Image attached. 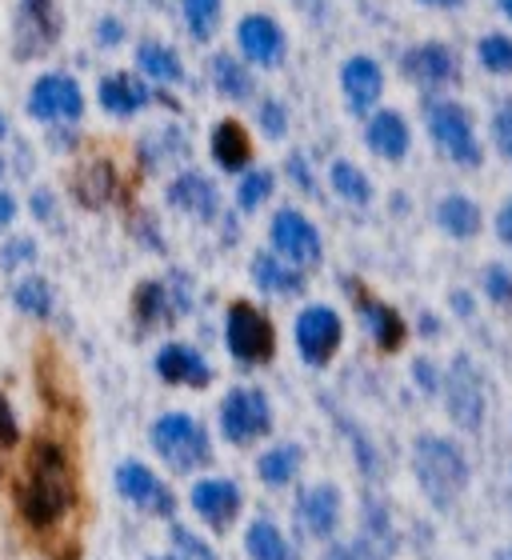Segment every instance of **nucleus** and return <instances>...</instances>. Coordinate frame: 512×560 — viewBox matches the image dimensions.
<instances>
[{
	"label": "nucleus",
	"instance_id": "nucleus-1",
	"mask_svg": "<svg viewBox=\"0 0 512 560\" xmlns=\"http://www.w3.org/2000/svg\"><path fill=\"white\" fill-rule=\"evenodd\" d=\"M77 509V468L69 444L57 436H36L24 453L16 477V516L33 533H53Z\"/></svg>",
	"mask_w": 512,
	"mask_h": 560
},
{
	"label": "nucleus",
	"instance_id": "nucleus-2",
	"mask_svg": "<svg viewBox=\"0 0 512 560\" xmlns=\"http://www.w3.org/2000/svg\"><path fill=\"white\" fill-rule=\"evenodd\" d=\"M152 448L173 472H193V468H205L212 460V441L205 424L188 412H164V417L152 420L149 432Z\"/></svg>",
	"mask_w": 512,
	"mask_h": 560
},
{
	"label": "nucleus",
	"instance_id": "nucleus-3",
	"mask_svg": "<svg viewBox=\"0 0 512 560\" xmlns=\"http://www.w3.org/2000/svg\"><path fill=\"white\" fill-rule=\"evenodd\" d=\"M412 468H417V480L437 504H453L456 492L465 489L468 480L465 456L444 436H420L417 448H412Z\"/></svg>",
	"mask_w": 512,
	"mask_h": 560
},
{
	"label": "nucleus",
	"instance_id": "nucleus-4",
	"mask_svg": "<svg viewBox=\"0 0 512 560\" xmlns=\"http://www.w3.org/2000/svg\"><path fill=\"white\" fill-rule=\"evenodd\" d=\"M224 345L241 364H268L277 357V328L256 304L233 301L224 316Z\"/></svg>",
	"mask_w": 512,
	"mask_h": 560
},
{
	"label": "nucleus",
	"instance_id": "nucleus-5",
	"mask_svg": "<svg viewBox=\"0 0 512 560\" xmlns=\"http://www.w3.org/2000/svg\"><path fill=\"white\" fill-rule=\"evenodd\" d=\"M65 33V16H60L57 0H21L16 24H12V52L16 60H36L53 52Z\"/></svg>",
	"mask_w": 512,
	"mask_h": 560
},
{
	"label": "nucleus",
	"instance_id": "nucleus-6",
	"mask_svg": "<svg viewBox=\"0 0 512 560\" xmlns=\"http://www.w3.org/2000/svg\"><path fill=\"white\" fill-rule=\"evenodd\" d=\"M221 436L229 444H253L272 429V409L260 388H233L217 409Z\"/></svg>",
	"mask_w": 512,
	"mask_h": 560
},
{
	"label": "nucleus",
	"instance_id": "nucleus-7",
	"mask_svg": "<svg viewBox=\"0 0 512 560\" xmlns=\"http://www.w3.org/2000/svg\"><path fill=\"white\" fill-rule=\"evenodd\" d=\"M429 132H432V140L449 152V161L465 164V168H477L480 156H485V152H480L477 129H473V117H468L461 105H453V101H432Z\"/></svg>",
	"mask_w": 512,
	"mask_h": 560
},
{
	"label": "nucleus",
	"instance_id": "nucleus-8",
	"mask_svg": "<svg viewBox=\"0 0 512 560\" xmlns=\"http://www.w3.org/2000/svg\"><path fill=\"white\" fill-rule=\"evenodd\" d=\"M272 253H277L284 265L292 269H316L321 265V233H316V224L296 209H280L272 217Z\"/></svg>",
	"mask_w": 512,
	"mask_h": 560
},
{
	"label": "nucleus",
	"instance_id": "nucleus-9",
	"mask_svg": "<svg viewBox=\"0 0 512 560\" xmlns=\"http://www.w3.org/2000/svg\"><path fill=\"white\" fill-rule=\"evenodd\" d=\"M84 113L81 84L65 77V72H45L40 81L28 89V117L45 120V125H72Z\"/></svg>",
	"mask_w": 512,
	"mask_h": 560
},
{
	"label": "nucleus",
	"instance_id": "nucleus-10",
	"mask_svg": "<svg viewBox=\"0 0 512 560\" xmlns=\"http://www.w3.org/2000/svg\"><path fill=\"white\" fill-rule=\"evenodd\" d=\"M340 340H345V325L328 304H309L296 316V349L309 364H328L337 357Z\"/></svg>",
	"mask_w": 512,
	"mask_h": 560
},
{
	"label": "nucleus",
	"instance_id": "nucleus-11",
	"mask_svg": "<svg viewBox=\"0 0 512 560\" xmlns=\"http://www.w3.org/2000/svg\"><path fill=\"white\" fill-rule=\"evenodd\" d=\"M236 45H241V60L256 69H277L289 52L284 28L268 12H248L245 21L236 24Z\"/></svg>",
	"mask_w": 512,
	"mask_h": 560
},
{
	"label": "nucleus",
	"instance_id": "nucleus-12",
	"mask_svg": "<svg viewBox=\"0 0 512 560\" xmlns=\"http://www.w3.org/2000/svg\"><path fill=\"white\" fill-rule=\"evenodd\" d=\"M117 489L125 492V501L140 504L144 513L173 516V509H176L168 485H161V477H156V472H149L140 460H125V465L117 468Z\"/></svg>",
	"mask_w": 512,
	"mask_h": 560
},
{
	"label": "nucleus",
	"instance_id": "nucleus-13",
	"mask_svg": "<svg viewBox=\"0 0 512 560\" xmlns=\"http://www.w3.org/2000/svg\"><path fill=\"white\" fill-rule=\"evenodd\" d=\"M188 504H193V513L205 516L217 533H224V528L236 521V513H241V489L224 477L197 480L193 492H188Z\"/></svg>",
	"mask_w": 512,
	"mask_h": 560
},
{
	"label": "nucleus",
	"instance_id": "nucleus-14",
	"mask_svg": "<svg viewBox=\"0 0 512 560\" xmlns=\"http://www.w3.org/2000/svg\"><path fill=\"white\" fill-rule=\"evenodd\" d=\"M444 393H449V412H453L456 424L480 429V417H485V388H480L477 369L468 361H456L449 381H444Z\"/></svg>",
	"mask_w": 512,
	"mask_h": 560
},
{
	"label": "nucleus",
	"instance_id": "nucleus-15",
	"mask_svg": "<svg viewBox=\"0 0 512 560\" xmlns=\"http://www.w3.org/2000/svg\"><path fill=\"white\" fill-rule=\"evenodd\" d=\"M96 96H101V108H105L108 117H120V120L137 117L140 108H149L156 101V93L140 81L137 72H108L105 81H101V89H96Z\"/></svg>",
	"mask_w": 512,
	"mask_h": 560
},
{
	"label": "nucleus",
	"instance_id": "nucleus-16",
	"mask_svg": "<svg viewBox=\"0 0 512 560\" xmlns=\"http://www.w3.org/2000/svg\"><path fill=\"white\" fill-rule=\"evenodd\" d=\"M349 296L357 301V308H361L364 328L373 332L376 349H381V352H396L400 345H405V320H400V313H396V308H388L384 301L369 296V292H364L357 280H349Z\"/></svg>",
	"mask_w": 512,
	"mask_h": 560
},
{
	"label": "nucleus",
	"instance_id": "nucleus-17",
	"mask_svg": "<svg viewBox=\"0 0 512 560\" xmlns=\"http://www.w3.org/2000/svg\"><path fill=\"white\" fill-rule=\"evenodd\" d=\"M408 81H417L420 89H444V84L456 81V57L444 45H417L408 48L405 60H400Z\"/></svg>",
	"mask_w": 512,
	"mask_h": 560
},
{
	"label": "nucleus",
	"instance_id": "nucleus-18",
	"mask_svg": "<svg viewBox=\"0 0 512 560\" xmlns=\"http://www.w3.org/2000/svg\"><path fill=\"white\" fill-rule=\"evenodd\" d=\"M156 373H161L164 385H176V388H205L212 381L209 361L193 345H164L156 352Z\"/></svg>",
	"mask_w": 512,
	"mask_h": 560
},
{
	"label": "nucleus",
	"instance_id": "nucleus-19",
	"mask_svg": "<svg viewBox=\"0 0 512 560\" xmlns=\"http://www.w3.org/2000/svg\"><path fill=\"white\" fill-rule=\"evenodd\" d=\"M340 89H345V101H349L352 113H369L376 108L384 93V72L373 57H352L345 60V69H340Z\"/></svg>",
	"mask_w": 512,
	"mask_h": 560
},
{
	"label": "nucleus",
	"instance_id": "nucleus-20",
	"mask_svg": "<svg viewBox=\"0 0 512 560\" xmlns=\"http://www.w3.org/2000/svg\"><path fill=\"white\" fill-rule=\"evenodd\" d=\"M209 152L221 173H248L253 164V137L241 120H217L209 137Z\"/></svg>",
	"mask_w": 512,
	"mask_h": 560
},
{
	"label": "nucleus",
	"instance_id": "nucleus-21",
	"mask_svg": "<svg viewBox=\"0 0 512 560\" xmlns=\"http://www.w3.org/2000/svg\"><path fill=\"white\" fill-rule=\"evenodd\" d=\"M168 205H176V209L188 212V217H197V221H212L221 197H217V185H212L209 176L197 173V168H188V173H181L173 185H168Z\"/></svg>",
	"mask_w": 512,
	"mask_h": 560
},
{
	"label": "nucleus",
	"instance_id": "nucleus-22",
	"mask_svg": "<svg viewBox=\"0 0 512 560\" xmlns=\"http://www.w3.org/2000/svg\"><path fill=\"white\" fill-rule=\"evenodd\" d=\"M209 77H212V89L224 96V101H236V105H245L256 96V77L248 69L245 60L229 57V52H217L209 60Z\"/></svg>",
	"mask_w": 512,
	"mask_h": 560
},
{
	"label": "nucleus",
	"instance_id": "nucleus-23",
	"mask_svg": "<svg viewBox=\"0 0 512 560\" xmlns=\"http://www.w3.org/2000/svg\"><path fill=\"white\" fill-rule=\"evenodd\" d=\"M364 140H369V149L376 152V156H384V161H400L408 152V120L400 117V113H393V108H384V113H373V120H369V129H364Z\"/></svg>",
	"mask_w": 512,
	"mask_h": 560
},
{
	"label": "nucleus",
	"instance_id": "nucleus-24",
	"mask_svg": "<svg viewBox=\"0 0 512 560\" xmlns=\"http://www.w3.org/2000/svg\"><path fill=\"white\" fill-rule=\"evenodd\" d=\"M301 521L313 537H333L340 525V492L333 485H316L301 497Z\"/></svg>",
	"mask_w": 512,
	"mask_h": 560
},
{
	"label": "nucleus",
	"instance_id": "nucleus-25",
	"mask_svg": "<svg viewBox=\"0 0 512 560\" xmlns=\"http://www.w3.org/2000/svg\"><path fill=\"white\" fill-rule=\"evenodd\" d=\"M137 72L140 77H149L152 84H181L185 81V65L176 57L173 45H164V40H140L137 48Z\"/></svg>",
	"mask_w": 512,
	"mask_h": 560
},
{
	"label": "nucleus",
	"instance_id": "nucleus-26",
	"mask_svg": "<svg viewBox=\"0 0 512 560\" xmlns=\"http://www.w3.org/2000/svg\"><path fill=\"white\" fill-rule=\"evenodd\" d=\"M248 272H253V284L260 292H277V296H296V292H304V272L284 265L277 253H256Z\"/></svg>",
	"mask_w": 512,
	"mask_h": 560
},
{
	"label": "nucleus",
	"instance_id": "nucleus-27",
	"mask_svg": "<svg viewBox=\"0 0 512 560\" xmlns=\"http://www.w3.org/2000/svg\"><path fill=\"white\" fill-rule=\"evenodd\" d=\"M132 313L144 328H156V325H173V316L181 313L176 301L168 296L161 280H144L137 292H132Z\"/></svg>",
	"mask_w": 512,
	"mask_h": 560
},
{
	"label": "nucleus",
	"instance_id": "nucleus-28",
	"mask_svg": "<svg viewBox=\"0 0 512 560\" xmlns=\"http://www.w3.org/2000/svg\"><path fill=\"white\" fill-rule=\"evenodd\" d=\"M72 188H77V197L96 209V205H105L113 192H117V173H113V164L108 161H84L72 176Z\"/></svg>",
	"mask_w": 512,
	"mask_h": 560
},
{
	"label": "nucleus",
	"instance_id": "nucleus-29",
	"mask_svg": "<svg viewBox=\"0 0 512 560\" xmlns=\"http://www.w3.org/2000/svg\"><path fill=\"white\" fill-rule=\"evenodd\" d=\"M437 224H441L449 236H477L480 233V209L468 197H444L441 209H437Z\"/></svg>",
	"mask_w": 512,
	"mask_h": 560
},
{
	"label": "nucleus",
	"instance_id": "nucleus-30",
	"mask_svg": "<svg viewBox=\"0 0 512 560\" xmlns=\"http://www.w3.org/2000/svg\"><path fill=\"white\" fill-rule=\"evenodd\" d=\"M245 549L253 560H292L289 540L280 537V528L272 521H253L245 533Z\"/></svg>",
	"mask_w": 512,
	"mask_h": 560
},
{
	"label": "nucleus",
	"instance_id": "nucleus-31",
	"mask_svg": "<svg viewBox=\"0 0 512 560\" xmlns=\"http://www.w3.org/2000/svg\"><path fill=\"white\" fill-rule=\"evenodd\" d=\"M256 472H260V480H268V485H292L296 472H301V448H296V444L268 448V453L256 460Z\"/></svg>",
	"mask_w": 512,
	"mask_h": 560
},
{
	"label": "nucleus",
	"instance_id": "nucleus-32",
	"mask_svg": "<svg viewBox=\"0 0 512 560\" xmlns=\"http://www.w3.org/2000/svg\"><path fill=\"white\" fill-rule=\"evenodd\" d=\"M181 12H185V24L193 40H212L217 28H221L224 16V0H181Z\"/></svg>",
	"mask_w": 512,
	"mask_h": 560
},
{
	"label": "nucleus",
	"instance_id": "nucleus-33",
	"mask_svg": "<svg viewBox=\"0 0 512 560\" xmlns=\"http://www.w3.org/2000/svg\"><path fill=\"white\" fill-rule=\"evenodd\" d=\"M333 188H337L349 205H369V200H373V185H369V176H364L352 161L333 164Z\"/></svg>",
	"mask_w": 512,
	"mask_h": 560
},
{
	"label": "nucleus",
	"instance_id": "nucleus-34",
	"mask_svg": "<svg viewBox=\"0 0 512 560\" xmlns=\"http://www.w3.org/2000/svg\"><path fill=\"white\" fill-rule=\"evenodd\" d=\"M12 296H16V308H21L24 316L53 313V289H48V280H40V277H24Z\"/></svg>",
	"mask_w": 512,
	"mask_h": 560
},
{
	"label": "nucleus",
	"instance_id": "nucleus-35",
	"mask_svg": "<svg viewBox=\"0 0 512 560\" xmlns=\"http://www.w3.org/2000/svg\"><path fill=\"white\" fill-rule=\"evenodd\" d=\"M272 173L268 168H248L245 176H241V188H236V205H241V212H256L260 205H265L268 197H272Z\"/></svg>",
	"mask_w": 512,
	"mask_h": 560
},
{
	"label": "nucleus",
	"instance_id": "nucleus-36",
	"mask_svg": "<svg viewBox=\"0 0 512 560\" xmlns=\"http://www.w3.org/2000/svg\"><path fill=\"white\" fill-rule=\"evenodd\" d=\"M477 57L489 72H512V40H509V36H501V33L485 36V40H480V48H477Z\"/></svg>",
	"mask_w": 512,
	"mask_h": 560
},
{
	"label": "nucleus",
	"instance_id": "nucleus-37",
	"mask_svg": "<svg viewBox=\"0 0 512 560\" xmlns=\"http://www.w3.org/2000/svg\"><path fill=\"white\" fill-rule=\"evenodd\" d=\"M256 125H260L268 137H284V129H289V108L280 105V101H272V96H265V101L256 105Z\"/></svg>",
	"mask_w": 512,
	"mask_h": 560
},
{
	"label": "nucleus",
	"instance_id": "nucleus-38",
	"mask_svg": "<svg viewBox=\"0 0 512 560\" xmlns=\"http://www.w3.org/2000/svg\"><path fill=\"white\" fill-rule=\"evenodd\" d=\"M485 292H489L492 301L512 304V272L509 269H489L485 272Z\"/></svg>",
	"mask_w": 512,
	"mask_h": 560
},
{
	"label": "nucleus",
	"instance_id": "nucleus-39",
	"mask_svg": "<svg viewBox=\"0 0 512 560\" xmlns=\"http://www.w3.org/2000/svg\"><path fill=\"white\" fill-rule=\"evenodd\" d=\"M21 441V429H16V417H12V405L0 393V456L9 453L12 444Z\"/></svg>",
	"mask_w": 512,
	"mask_h": 560
},
{
	"label": "nucleus",
	"instance_id": "nucleus-40",
	"mask_svg": "<svg viewBox=\"0 0 512 560\" xmlns=\"http://www.w3.org/2000/svg\"><path fill=\"white\" fill-rule=\"evenodd\" d=\"M36 257V245L24 236V241H12V245L0 248V269H16V265H24V260Z\"/></svg>",
	"mask_w": 512,
	"mask_h": 560
},
{
	"label": "nucleus",
	"instance_id": "nucleus-41",
	"mask_svg": "<svg viewBox=\"0 0 512 560\" xmlns=\"http://www.w3.org/2000/svg\"><path fill=\"white\" fill-rule=\"evenodd\" d=\"M492 137H497L501 152L512 161V105H504L501 113H497V120H492Z\"/></svg>",
	"mask_w": 512,
	"mask_h": 560
},
{
	"label": "nucleus",
	"instance_id": "nucleus-42",
	"mask_svg": "<svg viewBox=\"0 0 512 560\" xmlns=\"http://www.w3.org/2000/svg\"><path fill=\"white\" fill-rule=\"evenodd\" d=\"M120 36H125V24L120 21H113V16H105V21L96 24V40H101V45H120Z\"/></svg>",
	"mask_w": 512,
	"mask_h": 560
},
{
	"label": "nucleus",
	"instance_id": "nucleus-43",
	"mask_svg": "<svg viewBox=\"0 0 512 560\" xmlns=\"http://www.w3.org/2000/svg\"><path fill=\"white\" fill-rule=\"evenodd\" d=\"M176 545H181V549H188V552H197L200 560H212V549H205L197 537H188L185 528H176Z\"/></svg>",
	"mask_w": 512,
	"mask_h": 560
},
{
	"label": "nucleus",
	"instance_id": "nucleus-44",
	"mask_svg": "<svg viewBox=\"0 0 512 560\" xmlns=\"http://www.w3.org/2000/svg\"><path fill=\"white\" fill-rule=\"evenodd\" d=\"M289 173H292V180H296L301 188H313V176H309V168H304L301 156H292V161H289Z\"/></svg>",
	"mask_w": 512,
	"mask_h": 560
},
{
	"label": "nucleus",
	"instance_id": "nucleus-45",
	"mask_svg": "<svg viewBox=\"0 0 512 560\" xmlns=\"http://www.w3.org/2000/svg\"><path fill=\"white\" fill-rule=\"evenodd\" d=\"M497 229H501V236H504V245L512 248V200L501 209V217H497Z\"/></svg>",
	"mask_w": 512,
	"mask_h": 560
},
{
	"label": "nucleus",
	"instance_id": "nucleus-46",
	"mask_svg": "<svg viewBox=\"0 0 512 560\" xmlns=\"http://www.w3.org/2000/svg\"><path fill=\"white\" fill-rule=\"evenodd\" d=\"M12 217H16V200H12L9 192H0V229L12 224Z\"/></svg>",
	"mask_w": 512,
	"mask_h": 560
},
{
	"label": "nucleus",
	"instance_id": "nucleus-47",
	"mask_svg": "<svg viewBox=\"0 0 512 560\" xmlns=\"http://www.w3.org/2000/svg\"><path fill=\"white\" fill-rule=\"evenodd\" d=\"M33 209H36V217H48V212H53V200H48V192H36Z\"/></svg>",
	"mask_w": 512,
	"mask_h": 560
},
{
	"label": "nucleus",
	"instance_id": "nucleus-48",
	"mask_svg": "<svg viewBox=\"0 0 512 560\" xmlns=\"http://www.w3.org/2000/svg\"><path fill=\"white\" fill-rule=\"evenodd\" d=\"M420 4H432V9H456L461 0H420Z\"/></svg>",
	"mask_w": 512,
	"mask_h": 560
},
{
	"label": "nucleus",
	"instance_id": "nucleus-49",
	"mask_svg": "<svg viewBox=\"0 0 512 560\" xmlns=\"http://www.w3.org/2000/svg\"><path fill=\"white\" fill-rule=\"evenodd\" d=\"M328 560H357V557H352V549H337Z\"/></svg>",
	"mask_w": 512,
	"mask_h": 560
},
{
	"label": "nucleus",
	"instance_id": "nucleus-50",
	"mask_svg": "<svg viewBox=\"0 0 512 560\" xmlns=\"http://www.w3.org/2000/svg\"><path fill=\"white\" fill-rule=\"evenodd\" d=\"M501 9H504V16L512 21V0H501Z\"/></svg>",
	"mask_w": 512,
	"mask_h": 560
},
{
	"label": "nucleus",
	"instance_id": "nucleus-51",
	"mask_svg": "<svg viewBox=\"0 0 512 560\" xmlns=\"http://www.w3.org/2000/svg\"><path fill=\"white\" fill-rule=\"evenodd\" d=\"M497 560H512V549H504V552H501V557H497Z\"/></svg>",
	"mask_w": 512,
	"mask_h": 560
},
{
	"label": "nucleus",
	"instance_id": "nucleus-52",
	"mask_svg": "<svg viewBox=\"0 0 512 560\" xmlns=\"http://www.w3.org/2000/svg\"><path fill=\"white\" fill-rule=\"evenodd\" d=\"M4 129H9V125H4V117H0V137H4Z\"/></svg>",
	"mask_w": 512,
	"mask_h": 560
},
{
	"label": "nucleus",
	"instance_id": "nucleus-53",
	"mask_svg": "<svg viewBox=\"0 0 512 560\" xmlns=\"http://www.w3.org/2000/svg\"><path fill=\"white\" fill-rule=\"evenodd\" d=\"M156 560H176V557H156Z\"/></svg>",
	"mask_w": 512,
	"mask_h": 560
},
{
	"label": "nucleus",
	"instance_id": "nucleus-54",
	"mask_svg": "<svg viewBox=\"0 0 512 560\" xmlns=\"http://www.w3.org/2000/svg\"><path fill=\"white\" fill-rule=\"evenodd\" d=\"M0 173H4V161H0Z\"/></svg>",
	"mask_w": 512,
	"mask_h": 560
}]
</instances>
